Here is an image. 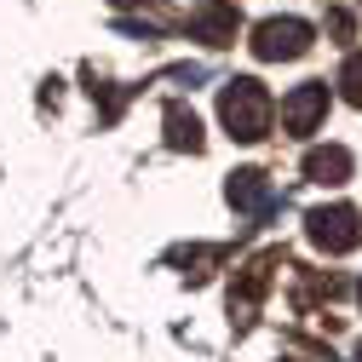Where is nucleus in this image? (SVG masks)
Masks as SVG:
<instances>
[{
    "instance_id": "nucleus-1",
    "label": "nucleus",
    "mask_w": 362,
    "mask_h": 362,
    "mask_svg": "<svg viewBox=\"0 0 362 362\" xmlns=\"http://www.w3.org/2000/svg\"><path fill=\"white\" fill-rule=\"evenodd\" d=\"M270 115H276V104H270V93H264L253 75L224 81V93H218V121H224V132H230V139L259 144L264 132H270Z\"/></svg>"
},
{
    "instance_id": "nucleus-2",
    "label": "nucleus",
    "mask_w": 362,
    "mask_h": 362,
    "mask_svg": "<svg viewBox=\"0 0 362 362\" xmlns=\"http://www.w3.org/2000/svg\"><path fill=\"white\" fill-rule=\"evenodd\" d=\"M305 236L322 247V253H334V259L339 253H356L362 247V213L356 207H339V202L334 207H310L305 213Z\"/></svg>"
},
{
    "instance_id": "nucleus-3",
    "label": "nucleus",
    "mask_w": 362,
    "mask_h": 362,
    "mask_svg": "<svg viewBox=\"0 0 362 362\" xmlns=\"http://www.w3.org/2000/svg\"><path fill=\"white\" fill-rule=\"evenodd\" d=\"M305 52H310L305 18H264L253 29V58H264V64H288V58H305Z\"/></svg>"
},
{
    "instance_id": "nucleus-4",
    "label": "nucleus",
    "mask_w": 362,
    "mask_h": 362,
    "mask_svg": "<svg viewBox=\"0 0 362 362\" xmlns=\"http://www.w3.org/2000/svg\"><path fill=\"white\" fill-rule=\"evenodd\" d=\"M276 264H282V253H276V247L259 253L253 264H242V276H236V288H230V322H236V328H247V322H253V310H259V299H264L270 276H276Z\"/></svg>"
},
{
    "instance_id": "nucleus-5",
    "label": "nucleus",
    "mask_w": 362,
    "mask_h": 362,
    "mask_svg": "<svg viewBox=\"0 0 362 362\" xmlns=\"http://www.w3.org/2000/svg\"><path fill=\"white\" fill-rule=\"evenodd\" d=\"M328 115V81H299L293 93L282 98V127L293 132V139H305V132H316V121Z\"/></svg>"
},
{
    "instance_id": "nucleus-6",
    "label": "nucleus",
    "mask_w": 362,
    "mask_h": 362,
    "mask_svg": "<svg viewBox=\"0 0 362 362\" xmlns=\"http://www.w3.org/2000/svg\"><path fill=\"white\" fill-rule=\"evenodd\" d=\"M224 196H230V207H236V213H247V218H270V213H276V185H270V178H264L259 167L230 173Z\"/></svg>"
},
{
    "instance_id": "nucleus-7",
    "label": "nucleus",
    "mask_w": 362,
    "mask_h": 362,
    "mask_svg": "<svg viewBox=\"0 0 362 362\" xmlns=\"http://www.w3.org/2000/svg\"><path fill=\"white\" fill-rule=\"evenodd\" d=\"M190 35L207 40V47H230V40H236V6H230V0H207V6H196Z\"/></svg>"
},
{
    "instance_id": "nucleus-8",
    "label": "nucleus",
    "mask_w": 362,
    "mask_h": 362,
    "mask_svg": "<svg viewBox=\"0 0 362 362\" xmlns=\"http://www.w3.org/2000/svg\"><path fill=\"white\" fill-rule=\"evenodd\" d=\"M305 178H310V185H345V178H351V150L345 144H316L310 156H305Z\"/></svg>"
},
{
    "instance_id": "nucleus-9",
    "label": "nucleus",
    "mask_w": 362,
    "mask_h": 362,
    "mask_svg": "<svg viewBox=\"0 0 362 362\" xmlns=\"http://www.w3.org/2000/svg\"><path fill=\"white\" fill-rule=\"evenodd\" d=\"M167 144L173 150H202L207 139H202V121H196V110H185V104H167Z\"/></svg>"
},
{
    "instance_id": "nucleus-10",
    "label": "nucleus",
    "mask_w": 362,
    "mask_h": 362,
    "mask_svg": "<svg viewBox=\"0 0 362 362\" xmlns=\"http://www.w3.org/2000/svg\"><path fill=\"white\" fill-rule=\"evenodd\" d=\"M173 259H178V264H190V270H185L190 282H207V276H213V264L224 259V247H185V253H173Z\"/></svg>"
},
{
    "instance_id": "nucleus-11",
    "label": "nucleus",
    "mask_w": 362,
    "mask_h": 362,
    "mask_svg": "<svg viewBox=\"0 0 362 362\" xmlns=\"http://www.w3.org/2000/svg\"><path fill=\"white\" fill-rule=\"evenodd\" d=\"M339 86H345V98H351V104H362V52H351V58H345Z\"/></svg>"
},
{
    "instance_id": "nucleus-12",
    "label": "nucleus",
    "mask_w": 362,
    "mask_h": 362,
    "mask_svg": "<svg viewBox=\"0 0 362 362\" xmlns=\"http://www.w3.org/2000/svg\"><path fill=\"white\" fill-rule=\"evenodd\" d=\"M110 6H144V0H110Z\"/></svg>"
},
{
    "instance_id": "nucleus-13",
    "label": "nucleus",
    "mask_w": 362,
    "mask_h": 362,
    "mask_svg": "<svg viewBox=\"0 0 362 362\" xmlns=\"http://www.w3.org/2000/svg\"><path fill=\"white\" fill-rule=\"evenodd\" d=\"M356 299H362V288H356Z\"/></svg>"
},
{
    "instance_id": "nucleus-14",
    "label": "nucleus",
    "mask_w": 362,
    "mask_h": 362,
    "mask_svg": "<svg viewBox=\"0 0 362 362\" xmlns=\"http://www.w3.org/2000/svg\"><path fill=\"white\" fill-rule=\"evenodd\" d=\"M230 6H236V0H230Z\"/></svg>"
}]
</instances>
